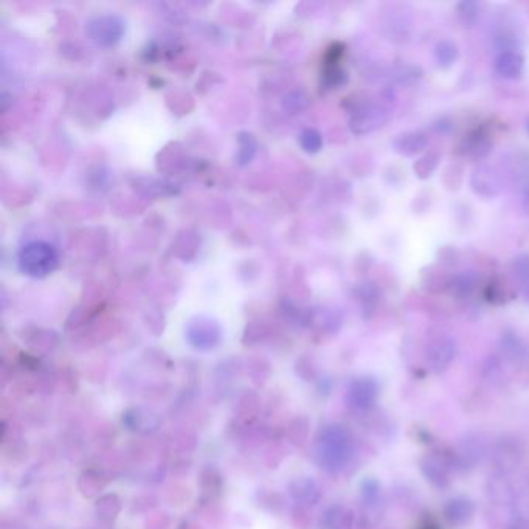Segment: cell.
Instances as JSON below:
<instances>
[{
  "label": "cell",
  "instance_id": "obj_1",
  "mask_svg": "<svg viewBox=\"0 0 529 529\" xmlns=\"http://www.w3.org/2000/svg\"><path fill=\"white\" fill-rule=\"evenodd\" d=\"M353 457V436L346 427L332 424L324 427L319 436L317 458L322 467L331 472L343 469Z\"/></svg>",
  "mask_w": 529,
  "mask_h": 529
},
{
  "label": "cell",
  "instance_id": "obj_2",
  "mask_svg": "<svg viewBox=\"0 0 529 529\" xmlns=\"http://www.w3.org/2000/svg\"><path fill=\"white\" fill-rule=\"evenodd\" d=\"M59 256L53 246L44 241H33L23 246L19 251L18 264L21 271L33 276V278H44L50 275L58 267Z\"/></svg>",
  "mask_w": 529,
  "mask_h": 529
},
{
  "label": "cell",
  "instance_id": "obj_3",
  "mask_svg": "<svg viewBox=\"0 0 529 529\" xmlns=\"http://www.w3.org/2000/svg\"><path fill=\"white\" fill-rule=\"evenodd\" d=\"M422 475L430 484L438 489L449 487L452 483V472L461 469L457 452H431L424 455L419 461Z\"/></svg>",
  "mask_w": 529,
  "mask_h": 529
},
{
  "label": "cell",
  "instance_id": "obj_4",
  "mask_svg": "<svg viewBox=\"0 0 529 529\" xmlns=\"http://www.w3.org/2000/svg\"><path fill=\"white\" fill-rule=\"evenodd\" d=\"M455 354H457V345H455V340L450 336H447V334L438 332L427 339L426 359L428 368L433 372L439 374L449 368L455 359Z\"/></svg>",
  "mask_w": 529,
  "mask_h": 529
},
{
  "label": "cell",
  "instance_id": "obj_5",
  "mask_svg": "<svg viewBox=\"0 0 529 529\" xmlns=\"http://www.w3.org/2000/svg\"><path fill=\"white\" fill-rule=\"evenodd\" d=\"M86 33L96 44L113 45L125 33V22L113 14L95 16V18L87 21Z\"/></svg>",
  "mask_w": 529,
  "mask_h": 529
},
{
  "label": "cell",
  "instance_id": "obj_6",
  "mask_svg": "<svg viewBox=\"0 0 529 529\" xmlns=\"http://www.w3.org/2000/svg\"><path fill=\"white\" fill-rule=\"evenodd\" d=\"M389 117H392V110L387 104H365L355 110L349 126L354 134L365 135L385 126Z\"/></svg>",
  "mask_w": 529,
  "mask_h": 529
},
{
  "label": "cell",
  "instance_id": "obj_7",
  "mask_svg": "<svg viewBox=\"0 0 529 529\" xmlns=\"http://www.w3.org/2000/svg\"><path fill=\"white\" fill-rule=\"evenodd\" d=\"M492 461L500 475L514 472L523 461V447L514 436H503L495 444Z\"/></svg>",
  "mask_w": 529,
  "mask_h": 529
},
{
  "label": "cell",
  "instance_id": "obj_8",
  "mask_svg": "<svg viewBox=\"0 0 529 529\" xmlns=\"http://www.w3.org/2000/svg\"><path fill=\"white\" fill-rule=\"evenodd\" d=\"M469 185L470 190L474 191L477 196L484 199L496 198L503 190L500 171L489 164H479L478 166H475V169L472 171L470 174Z\"/></svg>",
  "mask_w": 529,
  "mask_h": 529
},
{
  "label": "cell",
  "instance_id": "obj_9",
  "mask_svg": "<svg viewBox=\"0 0 529 529\" xmlns=\"http://www.w3.org/2000/svg\"><path fill=\"white\" fill-rule=\"evenodd\" d=\"M379 397V384L372 377H359L351 382L346 393V402L357 411L370 410Z\"/></svg>",
  "mask_w": 529,
  "mask_h": 529
},
{
  "label": "cell",
  "instance_id": "obj_10",
  "mask_svg": "<svg viewBox=\"0 0 529 529\" xmlns=\"http://www.w3.org/2000/svg\"><path fill=\"white\" fill-rule=\"evenodd\" d=\"M475 516V504L466 496H453L443 508V517L452 528H466Z\"/></svg>",
  "mask_w": 529,
  "mask_h": 529
},
{
  "label": "cell",
  "instance_id": "obj_11",
  "mask_svg": "<svg viewBox=\"0 0 529 529\" xmlns=\"http://www.w3.org/2000/svg\"><path fill=\"white\" fill-rule=\"evenodd\" d=\"M188 339L191 343L196 348H213L215 345L219 343V339H221V331H219V326L211 320L205 319H198L196 322H193L188 328Z\"/></svg>",
  "mask_w": 529,
  "mask_h": 529
},
{
  "label": "cell",
  "instance_id": "obj_12",
  "mask_svg": "<svg viewBox=\"0 0 529 529\" xmlns=\"http://www.w3.org/2000/svg\"><path fill=\"white\" fill-rule=\"evenodd\" d=\"M428 146V138L419 131L399 134L393 140V151L402 157H414L424 152Z\"/></svg>",
  "mask_w": 529,
  "mask_h": 529
},
{
  "label": "cell",
  "instance_id": "obj_13",
  "mask_svg": "<svg viewBox=\"0 0 529 529\" xmlns=\"http://www.w3.org/2000/svg\"><path fill=\"white\" fill-rule=\"evenodd\" d=\"M492 140L483 127L472 131L461 144V154L474 160H482L491 152Z\"/></svg>",
  "mask_w": 529,
  "mask_h": 529
},
{
  "label": "cell",
  "instance_id": "obj_14",
  "mask_svg": "<svg viewBox=\"0 0 529 529\" xmlns=\"http://www.w3.org/2000/svg\"><path fill=\"white\" fill-rule=\"evenodd\" d=\"M494 69L496 75L504 79H517L523 75L525 59L514 50H503L495 58Z\"/></svg>",
  "mask_w": 529,
  "mask_h": 529
},
{
  "label": "cell",
  "instance_id": "obj_15",
  "mask_svg": "<svg viewBox=\"0 0 529 529\" xmlns=\"http://www.w3.org/2000/svg\"><path fill=\"white\" fill-rule=\"evenodd\" d=\"M479 283H482V278H479L478 272L464 271L452 276V278L449 280L447 290L450 292L452 297L458 298V300H464L475 294Z\"/></svg>",
  "mask_w": 529,
  "mask_h": 529
},
{
  "label": "cell",
  "instance_id": "obj_16",
  "mask_svg": "<svg viewBox=\"0 0 529 529\" xmlns=\"http://www.w3.org/2000/svg\"><path fill=\"white\" fill-rule=\"evenodd\" d=\"M486 455L484 441L478 435H470L464 441H461L460 449L457 450V457L460 460L461 469L474 467L483 460Z\"/></svg>",
  "mask_w": 529,
  "mask_h": 529
},
{
  "label": "cell",
  "instance_id": "obj_17",
  "mask_svg": "<svg viewBox=\"0 0 529 529\" xmlns=\"http://www.w3.org/2000/svg\"><path fill=\"white\" fill-rule=\"evenodd\" d=\"M500 353L503 359L511 363H523L528 360V348L514 332H504L500 339Z\"/></svg>",
  "mask_w": 529,
  "mask_h": 529
},
{
  "label": "cell",
  "instance_id": "obj_18",
  "mask_svg": "<svg viewBox=\"0 0 529 529\" xmlns=\"http://www.w3.org/2000/svg\"><path fill=\"white\" fill-rule=\"evenodd\" d=\"M511 273L514 276L518 294L529 305V254H522L512 259Z\"/></svg>",
  "mask_w": 529,
  "mask_h": 529
},
{
  "label": "cell",
  "instance_id": "obj_19",
  "mask_svg": "<svg viewBox=\"0 0 529 529\" xmlns=\"http://www.w3.org/2000/svg\"><path fill=\"white\" fill-rule=\"evenodd\" d=\"M487 494H489V499L496 503V504H503V506H509V504H514L516 501V492L512 489L511 483L503 475H499L492 478L489 483H487Z\"/></svg>",
  "mask_w": 529,
  "mask_h": 529
},
{
  "label": "cell",
  "instance_id": "obj_20",
  "mask_svg": "<svg viewBox=\"0 0 529 529\" xmlns=\"http://www.w3.org/2000/svg\"><path fill=\"white\" fill-rule=\"evenodd\" d=\"M460 58L458 45L449 39H444L435 47V61L441 69H450Z\"/></svg>",
  "mask_w": 529,
  "mask_h": 529
},
{
  "label": "cell",
  "instance_id": "obj_21",
  "mask_svg": "<svg viewBox=\"0 0 529 529\" xmlns=\"http://www.w3.org/2000/svg\"><path fill=\"white\" fill-rule=\"evenodd\" d=\"M324 522L328 529H353L354 514L343 506H334L326 512Z\"/></svg>",
  "mask_w": 529,
  "mask_h": 529
},
{
  "label": "cell",
  "instance_id": "obj_22",
  "mask_svg": "<svg viewBox=\"0 0 529 529\" xmlns=\"http://www.w3.org/2000/svg\"><path fill=\"white\" fill-rule=\"evenodd\" d=\"M438 165H439V154L428 152L414 161L413 171L418 178H421V181H426V178L431 177V174L435 173Z\"/></svg>",
  "mask_w": 529,
  "mask_h": 529
},
{
  "label": "cell",
  "instance_id": "obj_23",
  "mask_svg": "<svg viewBox=\"0 0 529 529\" xmlns=\"http://www.w3.org/2000/svg\"><path fill=\"white\" fill-rule=\"evenodd\" d=\"M292 494L295 495L297 500L314 504L320 499V487L312 479H301V482H297V487Z\"/></svg>",
  "mask_w": 529,
  "mask_h": 529
},
{
  "label": "cell",
  "instance_id": "obj_24",
  "mask_svg": "<svg viewBox=\"0 0 529 529\" xmlns=\"http://www.w3.org/2000/svg\"><path fill=\"white\" fill-rule=\"evenodd\" d=\"M298 142H300L301 148H303V151H306L307 154H315L322 149L323 137L319 131H317V129L307 127L300 134Z\"/></svg>",
  "mask_w": 529,
  "mask_h": 529
},
{
  "label": "cell",
  "instance_id": "obj_25",
  "mask_svg": "<svg viewBox=\"0 0 529 529\" xmlns=\"http://www.w3.org/2000/svg\"><path fill=\"white\" fill-rule=\"evenodd\" d=\"M355 295L365 309H372V307H376V305L379 303L380 290L371 283H363L359 288H357Z\"/></svg>",
  "mask_w": 529,
  "mask_h": 529
},
{
  "label": "cell",
  "instance_id": "obj_26",
  "mask_svg": "<svg viewBox=\"0 0 529 529\" xmlns=\"http://www.w3.org/2000/svg\"><path fill=\"white\" fill-rule=\"evenodd\" d=\"M483 372H484V377L489 382H492L494 385H500L503 384V380L506 379V376H504V370L501 366V360L499 359V357H489L483 366Z\"/></svg>",
  "mask_w": 529,
  "mask_h": 529
},
{
  "label": "cell",
  "instance_id": "obj_27",
  "mask_svg": "<svg viewBox=\"0 0 529 529\" xmlns=\"http://www.w3.org/2000/svg\"><path fill=\"white\" fill-rule=\"evenodd\" d=\"M324 83H326L328 89H337V87L345 86L348 83L346 72L341 67H339L337 64H331L326 73H324Z\"/></svg>",
  "mask_w": 529,
  "mask_h": 529
},
{
  "label": "cell",
  "instance_id": "obj_28",
  "mask_svg": "<svg viewBox=\"0 0 529 529\" xmlns=\"http://www.w3.org/2000/svg\"><path fill=\"white\" fill-rule=\"evenodd\" d=\"M239 154H238V159L241 164H249V161L254 159L255 156V151H256V142L255 138L251 137L250 134H241L239 135Z\"/></svg>",
  "mask_w": 529,
  "mask_h": 529
},
{
  "label": "cell",
  "instance_id": "obj_29",
  "mask_svg": "<svg viewBox=\"0 0 529 529\" xmlns=\"http://www.w3.org/2000/svg\"><path fill=\"white\" fill-rule=\"evenodd\" d=\"M478 11H479L478 4H475V2H461L458 5V18H460L462 25L464 27L474 25L477 18H478V14H479Z\"/></svg>",
  "mask_w": 529,
  "mask_h": 529
},
{
  "label": "cell",
  "instance_id": "obj_30",
  "mask_svg": "<svg viewBox=\"0 0 529 529\" xmlns=\"http://www.w3.org/2000/svg\"><path fill=\"white\" fill-rule=\"evenodd\" d=\"M523 207L525 210L529 213V190L525 193V198H523Z\"/></svg>",
  "mask_w": 529,
  "mask_h": 529
},
{
  "label": "cell",
  "instance_id": "obj_31",
  "mask_svg": "<svg viewBox=\"0 0 529 529\" xmlns=\"http://www.w3.org/2000/svg\"><path fill=\"white\" fill-rule=\"evenodd\" d=\"M525 127H526V132H528V135H529V117L526 118V123H525Z\"/></svg>",
  "mask_w": 529,
  "mask_h": 529
},
{
  "label": "cell",
  "instance_id": "obj_32",
  "mask_svg": "<svg viewBox=\"0 0 529 529\" xmlns=\"http://www.w3.org/2000/svg\"><path fill=\"white\" fill-rule=\"evenodd\" d=\"M422 529H436V526H431V525H427V526H424V528H422Z\"/></svg>",
  "mask_w": 529,
  "mask_h": 529
}]
</instances>
